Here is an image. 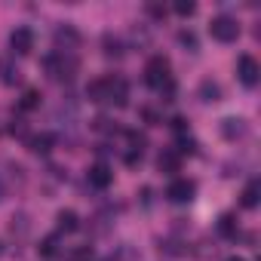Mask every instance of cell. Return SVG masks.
Segmentation results:
<instances>
[{"label":"cell","instance_id":"cell-1","mask_svg":"<svg viewBox=\"0 0 261 261\" xmlns=\"http://www.w3.org/2000/svg\"><path fill=\"white\" fill-rule=\"evenodd\" d=\"M43 68H46L49 77H56V80H71V77L77 74L80 62H77L71 53H53V56L43 59Z\"/></svg>","mask_w":261,"mask_h":261},{"label":"cell","instance_id":"cell-2","mask_svg":"<svg viewBox=\"0 0 261 261\" xmlns=\"http://www.w3.org/2000/svg\"><path fill=\"white\" fill-rule=\"evenodd\" d=\"M209 34H212V40H218V43H233V40L240 37V25H237V19H230V16H215V19L209 22Z\"/></svg>","mask_w":261,"mask_h":261},{"label":"cell","instance_id":"cell-3","mask_svg":"<svg viewBox=\"0 0 261 261\" xmlns=\"http://www.w3.org/2000/svg\"><path fill=\"white\" fill-rule=\"evenodd\" d=\"M145 80H148V86L160 89V86L169 80V59H166V56H154V59L145 65Z\"/></svg>","mask_w":261,"mask_h":261},{"label":"cell","instance_id":"cell-4","mask_svg":"<svg viewBox=\"0 0 261 261\" xmlns=\"http://www.w3.org/2000/svg\"><path fill=\"white\" fill-rule=\"evenodd\" d=\"M237 77H240L243 86H255L258 77H261V65H258L252 56H240V62H237Z\"/></svg>","mask_w":261,"mask_h":261},{"label":"cell","instance_id":"cell-5","mask_svg":"<svg viewBox=\"0 0 261 261\" xmlns=\"http://www.w3.org/2000/svg\"><path fill=\"white\" fill-rule=\"evenodd\" d=\"M10 46H13V53L28 56V53L34 49V31H31V28H16V31L10 34Z\"/></svg>","mask_w":261,"mask_h":261},{"label":"cell","instance_id":"cell-6","mask_svg":"<svg viewBox=\"0 0 261 261\" xmlns=\"http://www.w3.org/2000/svg\"><path fill=\"white\" fill-rule=\"evenodd\" d=\"M194 181H188V178H175L169 188H166V197L172 200V203H188L191 197H194Z\"/></svg>","mask_w":261,"mask_h":261},{"label":"cell","instance_id":"cell-7","mask_svg":"<svg viewBox=\"0 0 261 261\" xmlns=\"http://www.w3.org/2000/svg\"><path fill=\"white\" fill-rule=\"evenodd\" d=\"M108 101L111 105H129V83L123 77H111V89H108Z\"/></svg>","mask_w":261,"mask_h":261},{"label":"cell","instance_id":"cell-8","mask_svg":"<svg viewBox=\"0 0 261 261\" xmlns=\"http://www.w3.org/2000/svg\"><path fill=\"white\" fill-rule=\"evenodd\" d=\"M111 181H114V172H111V166H108V163H95V166L89 169V185H92V188L105 191Z\"/></svg>","mask_w":261,"mask_h":261},{"label":"cell","instance_id":"cell-9","mask_svg":"<svg viewBox=\"0 0 261 261\" xmlns=\"http://www.w3.org/2000/svg\"><path fill=\"white\" fill-rule=\"evenodd\" d=\"M77 43H80V34H77L74 28H59V31H56V46H59V53H71Z\"/></svg>","mask_w":261,"mask_h":261},{"label":"cell","instance_id":"cell-10","mask_svg":"<svg viewBox=\"0 0 261 261\" xmlns=\"http://www.w3.org/2000/svg\"><path fill=\"white\" fill-rule=\"evenodd\" d=\"M108 89H111V77L92 80V83L86 86V98H89V101H108Z\"/></svg>","mask_w":261,"mask_h":261},{"label":"cell","instance_id":"cell-11","mask_svg":"<svg viewBox=\"0 0 261 261\" xmlns=\"http://www.w3.org/2000/svg\"><path fill=\"white\" fill-rule=\"evenodd\" d=\"M157 166H160V172H178L181 169V157H178V151H163L160 157H157Z\"/></svg>","mask_w":261,"mask_h":261},{"label":"cell","instance_id":"cell-12","mask_svg":"<svg viewBox=\"0 0 261 261\" xmlns=\"http://www.w3.org/2000/svg\"><path fill=\"white\" fill-rule=\"evenodd\" d=\"M56 224H59V230L74 233V230L80 227V218H77V212H74V209H62V212L56 215Z\"/></svg>","mask_w":261,"mask_h":261},{"label":"cell","instance_id":"cell-13","mask_svg":"<svg viewBox=\"0 0 261 261\" xmlns=\"http://www.w3.org/2000/svg\"><path fill=\"white\" fill-rule=\"evenodd\" d=\"M53 145H56V139H53L49 133H40V136H31V139H28V148H31L34 154H49Z\"/></svg>","mask_w":261,"mask_h":261},{"label":"cell","instance_id":"cell-14","mask_svg":"<svg viewBox=\"0 0 261 261\" xmlns=\"http://www.w3.org/2000/svg\"><path fill=\"white\" fill-rule=\"evenodd\" d=\"M258 194H261V188H258V181H249L246 188H243V209H255L258 206Z\"/></svg>","mask_w":261,"mask_h":261},{"label":"cell","instance_id":"cell-15","mask_svg":"<svg viewBox=\"0 0 261 261\" xmlns=\"http://www.w3.org/2000/svg\"><path fill=\"white\" fill-rule=\"evenodd\" d=\"M221 136H224V139H237V136H243V120H237V117L221 120Z\"/></svg>","mask_w":261,"mask_h":261},{"label":"cell","instance_id":"cell-16","mask_svg":"<svg viewBox=\"0 0 261 261\" xmlns=\"http://www.w3.org/2000/svg\"><path fill=\"white\" fill-rule=\"evenodd\" d=\"M0 80H4L7 86H13V83H19V68H13L7 59H0Z\"/></svg>","mask_w":261,"mask_h":261},{"label":"cell","instance_id":"cell-17","mask_svg":"<svg viewBox=\"0 0 261 261\" xmlns=\"http://www.w3.org/2000/svg\"><path fill=\"white\" fill-rule=\"evenodd\" d=\"M200 98H203V101H218V98H221V89H218V83H212V80H203V83H200Z\"/></svg>","mask_w":261,"mask_h":261},{"label":"cell","instance_id":"cell-18","mask_svg":"<svg viewBox=\"0 0 261 261\" xmlns=\"http://www.w3.org/2000/svg\"><path fill=\"white\" fill-rule=\"evenodd\" d=\"M19 108H22V111H34V108H40V92H37V89H25L22 98H19Z\"/></svg>","mask_w":261,"mask_h":261},{"label":"cell","instance_id":"cell-19","mask_svg":"<svg viewBox=\"0 0 261 261\" xmlns=\"http://www.w3.org/2000/svg\"><path fill=\"white\" fill-rule=\"evenodd\" d=\"M218 233H221V237H237V218H233L230 212H224V215L218 218Z\"/></svg>","mask_w":261,"mask_h":261},{"label":"cell","instance_id":"cell-20","mask_svg":"<svg viewBox=\"0 0 261 261\" xmlns=\"http://www.w3.org/2000/svg\"><path fill=\"white\" fill-rule=\"evenodd\" d=\"M101 46H105V56H111V59H120V56H123V43H120L117 37H111V34H105Z\"/></svg>","mask_w":261,"mask_h":261},{"label":"cell","instance_id":"cell-21","mask_svg":"<svg viewBox=\"0 0 261 261\" xmlns=\"http://www.w3.org/2000/svg\"><path fill=\"white\" fill-rule=\"evenodd\" d=\"M37 252H40V255H46V258H53V255L59 252V237H43V240H40V246H37Z\"/></svg>","mask_w":261,"mask_h":261},{"label":"cell","instance_id":"cell-22","mask_svg":"<svg viewBox=\"0 0 261 261\" xmlns=\"http://www.w3.org/2000/svg\"><path fill=\"white\" fill-rule=\"evenodd\" d=\"M126 139H129V145H133V154H142V151H145V145H148V139H145L142 133H129Z\"/></svg>","mask_w":261,"mask_h":261},{"label":"cell","instance_id":"cell-23","mask_svg":"<svg viewBox=\"0 0 261 261\" xmlns=\"http://www.w3.org/2000/svg\"><path fill=\"white\" fill-rule=\"evenodd\" d=\"M172 10H175V13H178V16H185V19H188V16H194V13H197V7H194V4H191V0H178V4H175V7H172Z\"/></svg>","mask_w":261,"mask_h":261},{"label":"cell","instance_id":"cell-24","mask_svg":"<svg viewBox=\"0 0 261 261\" xmlns=\"http://www.w3.org/2000/svg\"><path fill=\"white\" fill-rule=\"evenodd\" d=\"M10 133H13V136H25V120H22V117H13Z\"/></svg>","mask_w":261,"mask_h":261},{"label":"cell","instance_id":"cell-25","mask_svg":"<svg viewBox=\"0 0 261 261\" xmlns=\"http://www.w3.org/2000/svg\"><path fill=\"white\" fill-rule=\"evenodd\" d=\"M74 261H92V249H86V246L74 249Z\"/></svg>","mask_w":261,"mask_h":261},{"label":"cell","instance_id":"cell-26","mask_svg":"<svg viewBox=\"0 0 261 261\" xmlns=\"http://www.w3.org/2000/svg\"><path fill=\"white\" fill-rule=\"evenodd\" d=\"M148 13H151L154 19H163V16H166V7H160V4H148Z\"/></svg>","mask_w":261,"mask_h":261},{"label":"cell","instance_id":"cell-27","mask_svg":"<svg viewBox=\"0 0 261 261\" xmlns=\"http://www.w3.org/2000/svg\"><path fill=\"white\" fill-rule=\"evenodd\" d=\"M181 154H194V142H191V139H181V142H178V157H181Z\"/></svg>","mask_w":261,"mask_h":261},{"label":"cell","instance_id":"cell-28","mask_svg":"<svg viewBox=\"0 0 261 261\" xmlns=\"http://www.w3.org/2000/svg\"><path fill=\"white\" fill-rule=\"evenodd\" d=\"M178 40H181L185 46H191V49H197V37H194V34H188V31H181V37H178Z\"/></svg>","mask_w":261,"mask_h":261},{"label":"cell","instance_id":"cell-29","mask_svg":"<svg viewBox=\"0 0 261 261\" xmlns=\"http://www.w3.org/2000/svg\"><path fill=\"white\" fill-rule=\"evenodd\" d=\"M172 129H175V133H185V129H188L185 117H175V120H172Z\"/></svg>","mask_w":261,"mask_h":261},{"label":"cell","instance_id":"cell-30","mask_svg":"<svg viewBox=\"0 0 261 261\" xmlns=\"http://www.w3.org/2000/svg\"><path fill=\"white\" fill-rule=\"evenodd\" d=\"M227 261H246V258H240V255H230V258H227Z\"/></svg>","mask_w":261,"mask_h":261},{"label":"cell","instance_id":"cell-31","mask_svg":"<svg viewBox=\"0 0 261 261\" xmlns=\"http://www.w3.org/2000/svg\"><path fill=\"white\" fill-rule=\"evenodd\" d=\"M0 197H4V185H0Z\"/></svg>","mask_w":261,"mask_h":261}]
</instances>
